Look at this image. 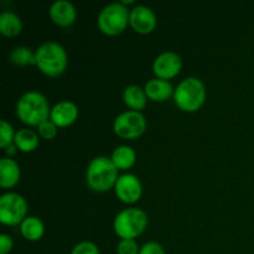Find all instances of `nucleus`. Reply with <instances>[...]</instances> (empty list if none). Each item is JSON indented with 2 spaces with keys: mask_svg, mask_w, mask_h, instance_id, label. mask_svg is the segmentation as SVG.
<instances>
[{
  "mask_svg": "<svg viewBox=\"0 0 254 254\" xmlns=\"http://www.w3.org/2000/svg\"><path fill=\"white\" fill-rule=\"evenodd\" d=\"M51 109L46 97L37 91L22 94L16 103V116L22 123L39 127L42 122L50 119Z\"/></svg>",
  "mask_w": 254,
  "mask_h": 254,
  "instance_id": "1",
  "label": "nucleus"
},
{
  "mask_svg": "<svg viewBox=\"0 0 254 254\" xmlns=\"http://www.w3.org/2000/svg\"><path fill=\"white\" fill-rule=\"evenodd\" d=\"M67 52L62 45L55 41H46L35 51V64L49 77L64 73L67 67Z\"/></svg>",
  "mask_w": 254,
  "mask_h": 254,
  "instance_id": "2",
  "label": "nucleus"
},
{
  "mask_svg": "<svg viewBox=\"0 0 254 254\" xmlns=\"http://www.w3.org/2000/svg\"><path fill=\"white\" fill-rule=\"evenodd\" d=\"M118 178V169L108 156H97L88 164L86 174L87 184L97 192L108 191L116 185Z\"/></svg>",
  "mask_w": 254,
  "mask_h": 254,
  "instance_id": "3",
  "label": "nucleus"
},
{
  "mask_svg": "<svg viewBox=\"0 0 254 254\" xmlns=\"http://www.w3.org/2000/svg\"><path fill=\"white\" fill-rule=\"evenodd\" d=\"M206 99L205 84L197 77H188L179 83L174 92L176 106L185 112H196Z\"/></svg>",
  "mask_w": 254,
  "mask_h": 254,
  "instance_id": "4",
  "label": "nucleus"
},
{
  "mask_svg": "<svg viewBox=\"0 0 254 254\" xmlns=\"http://www.w3.org/2000/svg\"><path fill=\"white\" fill-rule=\"evenodd\" d=\"M148 221V216L140 208H124L114 218V231L122 240H134L145 231Z\"/></svg>",
  "mask_w": 254,
  "mask_h": 254,
  "instance_id": "5",
  "label": "nucleus"
},
{
  "mask_svg": "<svg viewBox=\"0 0 254 254\" xmlns=\"http://www.w3.org/2000/svg\"><path fill=\"white\" fill-rule=\"evenodd\" d=\"M129 16H130V11L127 5L122 1H114L106 5L99 11L97 24L103 34L114 36L126 30L129 24Z\"/></svg>",
  "mask_w": 254,
  "mask_h": 254,
  "instance_id": "6",
  "label": "nucleus"
},
{
  "mask_svg": "<svg viewBox=\"0 0 254 254\" xmlns=\"http://www.w3.org/2000/svg\"><path fill=\"white\" fill-rule=\"evenodd\" d=\"M27 203L20 193L7 192L0 197V222L15 226L26 218Z\"/></svg>",
  "mask_w": 254,
  "mask_h": 254,
  "instance_id": "7",
  "label": "nucleus"
},
{
  "mask_svg": "<svg viewBox=\"0 0 254 254\" xmlns=\"http://www.w3.org/2000/svg\"><path fill=\"white\" fill-rule=\"evenodd\" d=\"M113 129L121 138L135 139L145 131L146 119L140 112L126 111L114 119Z\"/></svg>",
  "mask_w": 254,
  "mask_h": 254,
  "instance_id": "8",
  "label": "nucleus"
},
{
  "mask_svg": "<svg viewBox=\"0 0 254 254\" xmlns=\"http://www.w3.org/2000/svg\"><path fill=\"white\" fill-rule=\"evenodd\" d=\"M116 195L126 203H134L140 198L143 188L141 183L133 174H123L118 178L114 185Z\"/></svg>",
  "mask_w": 254,
  "mask_h": 254,
  "instance_id": "9",
  "label": "nucleus"
},
{
  "mask_svg": "<svg viewBox=\"0 0 254 254\" xmlns=\"http://www.w3.org/2000/svg\"><path fill=\"white\" fill-rule=\"evenodd\" d=\"M183 67L181 57L176 52L165 51L159 55L153 64L154 73L161 79H170L179 74Z\"/></svg>",
  "mask_w": 254,
  "mask_h": 254,
  "instance_id": "10",
  "label": "nucleus"
},
{
  "mask_svg": "<svg viewBox=\"0 0 254 254\" xmlns=\"http://www.w3.org/2000/svg\"><path fill=\"white\" fill-rule=\"evenodd\" d=\"M129 24L139 34H150L156 26V15L146 5H136L130 10Z\"/></svg>",
  "mask_w": 254,
  "mask_h": 254,
  "instance_id": "11",
  "label": "nucleus"
},
{
  "mask_svg": "<svg viewBox=\"0 0 254 254\" xmlns=\"http://www.w3.org/2000/svg\"><path fill=\"white\" fill-rule=\"evenodd\" d=\"M50 17L59 26L67 27L72 25L76 20L77 11L74 5L68 0H56L50 5Z\"/></svg>",
  "mask_w": 254,
  "mask_h": 254,
  "instance_id": "12",
  "label": "nucleus"
},
{
  "mask_svg": "<svg viewBox=\"0 0 254 254\" xmlns=\"http://www.w3.org/2000/svg\"><path fill=\"white\" fill-rule=\"evenodd\" d=\"M78 117V107L71 101H61L51 108L50 119L60 128L71 126Z\"/></svg>",
  "mask_w": 254,
  "mask_h": 254,
  "instance_id": "13",
  "label": "nucleus"
},
{
  "mask_svg": "<svg viewBox=\"0 0 254 254\" xmlns=\"http://www.w3.org/2000/svg\"><path fill=\"white\" fill-rule=\"evenodd\" d=\"M144 91H145L148 98L151 101L164 102L170 98L171 96H174L175 89L168 79H161L156 77V78L149 79L146 82Z\"/></svg>",
  "mask_w": 254,
  "mask_h": 254,
  "instance_id": "14",
  "label": "nucleus"
},
{
  "mask_svg": "<svg viewBox=\"0 0 254 254\" xmlns=\"http://www.w3.org/2000/svg\"><path fill=\"white\" fill-rule=\"evenodd\" d=\"M20 180V166L14 159L2 158L0 160V186L10 189Z\"/></svg>",
  "mask_w": 254,
  "mask_h": 254,
  "instance_id": "15",
  "label": "nucleus"
},
{
  "mask_svg": "<svg viewBox=\"0 0 254 254\" xmlns=\"http://www.w3.org/2000/svg\"><path fill=\"white\" fill-rule=\"evenodd\" d=\"M20 232L27 241H39L45 233L44 222L36 216H27L21 223H20Z\"/></svg>",
  "mask_w": 254,
  "mask_h": 254,
  "instance_id": "16",
  "label": "nucleus"
},
{
  "mask_svg": "<svg viewBox=\"0 0 254 254\" xmlns=\"http://www.w3.org/2000/svg\"><path fill=\"white\" fill-rule=\"evenodd\" d=\"M123 99L129 108H131L133 111L140 112V109L145 108L148 96H146L144 88H141L140 86L131 84V86H128L124 89Z\"/></svg>",
  "mask_w": 254,
  "mask_h": 254,
  "instance_id": "17",
  "label": "nucleus"
},
{
  "mask_svg": "<svg viewBox=\"0 0 254 254\" xmlns=\"http://www.w3.org/2000/svg\"><path fill=\"white\" fill-rule=\"evenodd\" d=\"M112 161L117 169L121 170H127V169L131 168L135 163L136 154L134 149L129 145H119L112 153Z\"/></svg>",
  "mask_w": 254,
  "mask_h": 254,
  "instance_id": "18",
  "label": "nucleus"
},
{
  "mask_svg": "<svg viewBox=\"0 0 254 254\" xmlns=\"http://www.w3.org/2000/svg\"><path fill=\"white\" fill-rule=\"evenodd\" d=\"M22 30V21L15 12L2 11L0 14V32L5 36L14 37Z\"/></svg>",
  "mask_w": 254,
  "mask_h": 254,
  "instance_id": "19",
  "label": "nucleus"
},
{
  "mask_svg": "<svg viewBox=\"0 0 254 254\" xmlns=\"http://www.w3.org/2000/svg\"><path fill=\"white\" fill-rule=\"evenodd\" d=\"M14 144L19 150L30 153V151H34L39 145V135L32 129H20L15 134Z\"/></svg>",
  "mask_w": 254,
  "mask_h": 254,
  "instance_id": "20",
  "label": "nucleus"
},
{
  "mask_svg": "<svg viewBox=\"0 0 254 254\" xmlns=\"http://www.w3.org/2000/svg\"><path fill=\"white\" fill-rule=\"evenodd\" d=\"M9 60L11 64H16V66H25V64H35V54H32L29 47L19 46L12 50Z\"/></svg>",
  "mask_w": 254,
  "mask_h": 254,
  "instance_id": "21",
  "label": "nucleus"
},
{
  "mask_svg": "<svg viewBox=\"0 0 254 254\" xmlns=\"http://www.w3.org/2000/svg\"><path fill=\"white\" fill-rule=\"evenodd\" d=\"M15 134L16 133L14 131L11 124L5 121V119H2L0 122V146L5 149L7 145L12 144L15 139Z\"/></svg>",
  "mask_w": 254,
  "mask_h": 254,
  "instance_id": "22",
  "label": "nucleus"
},
{
  "mask_svg": "<svg viewBox=\"0 0 254 254\" xmlns=\"http://www.w3.org/2000/svg\"><path fill=\"white\" fill-rule=\"evenodd\" d=\"M140 248L134 240H121L117 245L118 254H139Z\"/></svg>",
  "mask_w": 254,
  "mask_h": 254,
  "instance_id": "23",
  "label": "nucleus"
},
{
  "mask_svg": "<svg viewBox=\"0 0 254 254\" xmlns=\"http://www.w3.org/2000/svg\"><path fill=\"white\" fill-rule=\"evenodd\" d=\"M37 128H39V134L44 139H54L57 135V126L51 119L42 122Z\"/></svg>",
  "mask_w": 254,
  "mask_h": 254,
  "instance_id": "24",
  "label": "nucleus"
},
{
  "mask_svg": "<svg viewBox=\"0 0 254 254\" xmlns=\"http://www.w3.org/2000/svg\"><path fill=\"white\" fill-rule=\"evenodd\" d=\"M71 254H99V248L93 242L83 241L72 248Z\"/></svg>",
  "mask_w": 254,
  "mask_h": 254,
  "instance_id": "25",
  "label": "nucleus"
},
{
  "mask_svg": "<svg viewBox=\"0 0 254 254\" xmlns=\"http://www.w3.org/2000/svg\"><path fill=\"white\" fill-rule=\"evenodd\" d=\"M139 254H165V251L158 242H146L140 247Z\"/></svg>",
  "mask_w": 254,
  "mask_h": 254,
  "instance_id": "26",
  "label": "nucleus"
},
{
  "mask_svg": "<svg viewBox=\"0 0 254 254\" xmlns=\"http://www.w3.org/2000/svg\"><path fill=\"white\" fill-rule=\"evenodd\" d=\"M12 240L6 233L0 235V254H7L12 250Z\"/></svg>",
  "mask_w": 254,
  "mask_h": 254,
  "instance_id": "27",
  "label": "nucleus"
},
{
  "mask_svg": "<svg viewBox=\"0 0 254 254\" xmlns=\"http://www.w3.org/2000/svg\"><path fill=\"white\" fill-rule=\"evenodd\" d=\"M16 151H17V146L15 145L14 143L10 144V145H7L6 148H5V153H6L7 155H10V158H11V156H14L15 154H16Z\"/></svg>",
  "mask_w": 254,
  "mask_h": 254,
  "instance_id": "28",
  "label": "nucleus"
}]
</instances>
